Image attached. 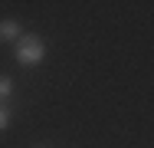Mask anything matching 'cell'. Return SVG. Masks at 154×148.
I'll return each mask as SVG.
<instances>
[{"label": "cell", "mask_w": 154, "mask_h": 148, "mask_svg": "<svg viewBox=\"0 0 154 148\" xmlns=\"http://www.w3.org/2000/svg\"><path fill=\"white\" fill-rule=\"evenodd\" d=\"M13 59H17L23 69H36V66L46 59V40L36 36V33H23V36L13 43Z\"/></svg>", "instance_id": "6da1fadb"}, {"label": "cell", "mask_w": 154, "mask_h": 148, "mask_svg": "<svg viewBox=\"0 0 154 148\" xmlns=\"http://www.w3.org/2000/svg\"><path fill=\"white\" fill-rule=\"evenodd\" d=\"M23 33H26V30H23L20 20H13V17H3V20H0V43H17Z\"/></svg>", "instance_id": "7a4b0ae2"}, {"label": "cell", "mask_w": 154, "mask_h": 148, "mask_svg": "<svg viewBox=\"0 0 154 148\" xmlns=\"http://www.w3.org/2000/svg\"><path fill=\"white\" fill-rule=\"evenodd\" d=\"M13 76H7V72H0V105H7L10 99H13Z\"/></svg>", "instance_id": "3957f363"}, {"label": "cell", "mask_w": 154, "mask_h": 148, "mask_svg": "<svg viewBox=\"0 0 154 148\" xmlns=\"http://www.w3.org/2000/svg\"><path fill=\"white\" fill-rule=\"evenodd\" d=\"M13 125V105L7 102V105H0V132H7Z\"/></svg>", "instance_id": "277c9868"}]
</instances>
